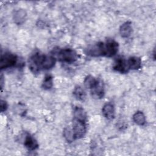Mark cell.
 Masks as SVG:
<instances>
[{"label":"cell","mask_w":156,"mask_h":156,"mask_svg":"<svg viewBox=\"0 0 156 156\" xmlns=\"http://www.w3.org/2000/svg\"><path fill=\"white\" fill-rule=\"evenodd\" d=\"M56 58L53 56H47L40 52L34 54L29 60V66L34 73H38L41 70L49 69L54 66Z\"/></svg>","instance_id":"6da1fadb"},{"label":"cell","mask_w":156,"mask_h":156,"mask_svg":"<svg viewBox=\"0 0 156 156\" xmlns=\"http://www.w3.org/2000/svg\"><path fill=\"white\" fill-rule=\"evenodd\" d=\"M54 57L58 58L59 61L66 63H73L75 62L78 58V55L77 52L70 48H65L62 49H54L53 51Z\"/></svg>","instance_id":"7a4b0ae2"},{"label":"cell","mask_w":156,"mask_h":156,"mask_svg":"<svg viewBox=\"0 0 156 156\" xmlns=\"http://www.w3.org/2000/svg\"><path fill=\"white\" fill-rule=\"evenodd\" d=\"M18 63V57L10 52L1 54L0 58V68L1 69L14 67Z\"/></svg>","instance_id":"3957f363"},{"label":"cell","mask_w":156,"mask_h":156,"mask_svg":"<svg viewBox=\"0 0 156 156\" xmlns=\"http://www.w3.org/2000/svg\"><path fill=\"white\" fill-rule=\"evenodd\" d=\"M86 130L85 122L74 119L72 128L74 139L76 140L82 138L85 135Z\"/></svg>","instance_id":"277c9868"},{"label":"cell","mask_w":156,"mask_h":156,"mask_svg":"<svg viewBox=\"0 0 156 156\" xmlns=\"http://www.w3.org/2000/svg\"><path fill=\"white\" fill-rule=\"evenodd\" d=\"M87 54L93 57L104 56V43L98 42L87 49Z\"/></svg>","instance_id":"5b68a950"},{"label":"cell","mask_w":156,"mask_h":156,"mask_svg":"<svg viewBox=\"0 0 156 156\" xmlns=\"http://www.w3.org/2000/svg\"><path fill=\"white\" fill-rule=\"evenodd\" d=\"M118 43L113 40H108L104 43V56L110 57L115 55L118 51Z\"/></svg>","instance_id":"8992f818"},{"label":"cell","mask_w":156,"mask_h":156,"mask_svg":"<svg viewBox=\"0 0 156 156\" xmlns=\"http://www.w3.org/2000/svg\"><path fill=\"white\" fill-rule=\"evenodd\" d=\"M113 69L122 74H125L128 72L129 68L127 61L122 56H119L116 58L114 62Z\"/></svg>","instance_id":"52a82bcc"},{"label":"cell","mask_w":156,"mask_h":156,"mask_svg":"<svg viewBox=\"0 0 156 156\" xmlns=\"http://www.w3.org/2000/svg\"><path fill=\"white\" fill-rule=\"evenodd\" d=\"M92 96L96 99H101L104 96V88L103 83L98 80L97 84L91 89Z\"/></svg>","instance_id":"ba28073f"},{"label":"cell","mask_w":156,"mask_h":156,"mask_svg":"<svg viewBox=\"0 0 156 156\" xmlns=\"http://www.w3.org/2000/svg\"><path fill=\"white\" fill-rule=\"evenodd\" d=\"M24 146L29 151H34L38 148V144L37 141L31 136L30 134L27 133L24 138Z\"/></svg>","instance_id":"9c48e42d"},{"label":"cell","mask_w":156,"mask_h":156,"mask_svg":"<svg viewBox=\"0 0 156 156\" xmlns=\"http://www.w3.org/2000/svg\"><path fill=\"white\" fill-rule=\"evenodd\" d=\"M129 69L136 70L141 67V60L140 57L133 56L129 58L127 61Z\"/></svg>","instance_id":"30bf717a"},{"label":"cell","mask_w":156,"mask_h":156,"mask_svg":"<svg viewBox=\"0 0 156 156\" xmlns=\"http://www.w3.org/2000/svg\"><path fill=\"white\" fill-rule=\"evenodd\" d=\"M102 114L107 119H111L115 117L114 106L111 103H107L102 108Z\"/></svg>","instance_id":"8fae6325"},{"label":"cell","mask_w":156,"mask_h":156,"mask_svg":"<svg viewBox=\"0 0 156 156\" xmlns=\"http://www.w3.org/2000/svg\"><path fill=\"white\" fill-rule=\"evenodd\" d=\"M132 27L131 26V23L129 21H127L122 24L119 29L120 34L123 38L129 37L132 33Z\"/></svg>","instance_id":"7c38bea8"},{"label":"cell","mask_w":156,"mask_h":156,"mask_svg":"<svg viewBox=\"0 0 156 156\" xmlns=\"http://www.w3.org/2000/svg\"><path fill=\"white\" fill-rule=\"evenodd\" d=\"M74 116L75 119L86 122L87 114L85 110L79 107H76L74 110Z\"/></svg>","instance_id":"4fadbf2b"},{"label":"cell","mask_w":156,"mask_h":156,"mask_svg":"<svg viewBox=\"0 0 156 156\" xmlns=\"http://www.w3.org/2000/svg\"><path fill=\"white\" fill-rule=\"evenodd\" d=\"M133 121L139 126H143L146 123V118L141 112H136L133 116Z\"/></svg>","instance_id":"5bb4252c"},{"label":"cell","mask_w":156,"mask_h":156,"mask_svg":"<svg viewBox=\"0 0 156 156\" xmlns=\"http://www.w3.org/2000/svg\"><path fill=\"white\" fill-rule=\"evenodd\" d=\"M73 94L74 97L79 101H84L86 99V94L84 90L79 86H77L75 88L73 91Z\"/></svg>","instance_id":"9a60e30c"},{"label":"cell","mask_w":156,"mask_h":156,"mask_svg":"<svg viewBox=\"0 0 156 156\" xmlns=\"http://www.w3.org/2000/svg\"><path fill=\"white\" fill-rule=\"evenodd\" d=\"M98 80L96 79L92 76H88L85 77L84 80V85L85 86L89 89H92L95 85L97 84Z\"/></svg>","instance_id":"2e32d148"},{"label":"cell","mask_w":156,"mask_h":156,"mask_svg":"<svg viewBox=\"0 0 156 156\" xmlns=\"http://www.w3.org/2000/svg\"><path fill=\"white\" fill-rule=\"evenodd\" d=\"M53 85V78L50 75L45 76L44 79L42 83V87L45 90L51 89Z\"/></svg>","instance_id":"e0dca14e"},{"label":"cell","mask_w":156,"mask_h":156,"mask_svg":"<svg viewBox=\"0 0 156 156\" xmlns=\"http://www.w3.org/2000/svg\"><path fill=\"white\" fill-rule=\"evenodd\" d=\"M63 135H64L65 139L68 141L71 142V141H73V140H74L72 129H71L69 127H67L65 129L64 132H63Z\"/></svg>","instance_id":"ac0fdd59"},{"label":"cell","mask_w":156,"mask_h":156,"mask_svg":"<svg viewBox=\"0 0 156 156\" xmlns=\"http://www.w3.org/2000/svg\"><path fill=\"white\" fill-rule=\"evenodd\" d=\"M7 108V104L5 101L1 100V112H4Z\"/></svg>","instance_id":"d6986e66"},{"label":"cell","mask_w":156,"mask_h":156,"mask_svg":"<svg viewBox=\"0 0 156 156\" xmlns=\"http://www.w3.org/2000/svg\"><path fill=\"white\" fill-rule=\"evenodd\" d=\"M3 77H2V76H1V87H2V83H3Z\"/></svg>","instance_id":"ffe728a7"}]
</instances>
